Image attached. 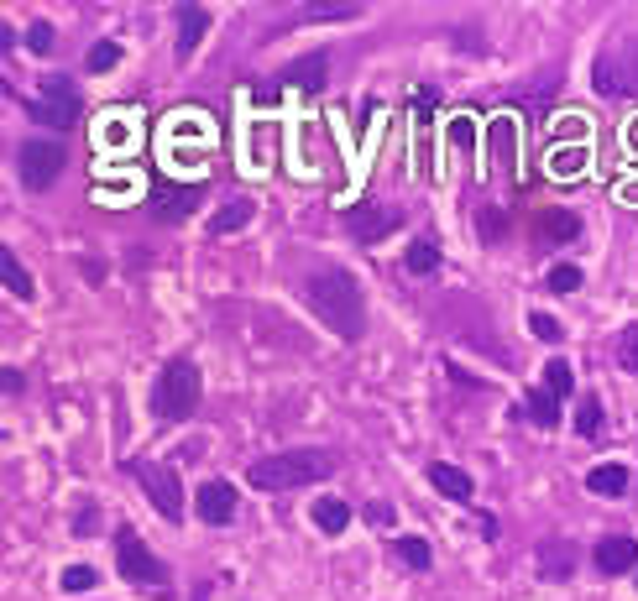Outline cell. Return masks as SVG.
Segmentation results:
<instances>
[{"mask_svg": "<svg viewBox=\"0 0 638 601\" xmlns=\"http://www.w3.org/2000/svg\"><path fill=\"white\" fill-rule=\"evenodd\" d=\"M550 288H555V293H576V288H581V267L560 262V267L550 272Z\"/></svg>", "mask_w": 638, "mask_h": 601, "instance_id": "29", "label": "cell"}, {"mask_svg": "<svg viewBox=\"0 0 638 601\" xmlns=\"http://www.w3.org/2000/svg\"><path fill=\"white\" fill-rule=\"evenodd\" d=\"M95 586H100V575L89 570V565H68V570H63V591L79 596V591H95Z\"/></svg>", "mask_w": 638, "mask_h": 601, "instance_id": "26", "label": "cell"}, {"mask_svg": "<svg viewBox=\"0 0 638 601\" xmlns=\"http://www.w3.org/2000/svg\"><path fill=\"white\" fill-rule=\"evenodd\" d=\"M633 565H638V539L612 534V539L597 544V570H602V575H623V570H633Z\"/></svg>", "mask_w": 638, "mask_h": 601, "instance_id": "13", "label": "cell"}, {"mask_svg": "<svg viewBox=\"0 0 638 601\" xmlns=\"http://www.w3.org/2000/svg\"><path fill=\"white\" fill-rule=\"evenodd\" d=\"M602 424H607V419H602V403H597V398H586V403L576 408V434L597 439V434H602Z\"/></svg>", "mask_w": 638, "mask_h": 601, "instance_id": "24", "label": "cell"}, {"mask_svg": "<svg viewBox=\"0 0 638 601\" xmlns=\"http://www.w3.org/2000/svg\"><path fill=\"white\" fill-rule=\"evenodd\" d=\"M194 408H199V366L189 356H178L163 366V377L152 387V413L163 424H173V419H189Z\"/></svg>", "mask_w": 638, "mask_h": 601, "instance_id": "3", "label": "cell"}, {"mask_svg": "<svg viewBox=\"0 0 638 601\" xmlns=\"http://www.w3.org/2000/svg\"><path fill=\"white\" fill-rule=\"evenodd\" d=\"M492 152H497V163H508V157L518 152V142H513V121H492Z\"/></svg>", "mask_w": 638, "mask_h": 601, "instance_id": "28", "label": "cell"}, {"mask_svg": "<svg viewBox=\"0 0 638 601\" xmlns=\"http://www.w3.org/2000/svg\"><path fill=\"white\" fill-rule=\"evenodd\" d=\"M450 142H455V147L471 142V121H466V115H461V121H450Z\"/></svg>", "mask_w": 638, "mask_h": 601, "instance_id": "34", "label": "cell"}, {"mask_svg": "<svg viewBox=\"0 0 638 601\" xmlns=\"http://www.w3.org/2000/svg\"><path fill=\"white\" fill-rule=\"evenodd\" d=\"M0 387H6V398H11V392H21V372H11V366H6V372H0Z\"/></svg>", "mask_w": 638, "mask_h": 601, "instance_id": "35", "label": "cell"}, {"mask_svg": "<svg viewBox=\"0 0 638 601\" xmlns=\"http://www.w3.org/2000/svg\"><path fill=\"white\" fill-rule=\"evenodd\" d=\"M335 471V460L325 450H283V455H267L246 466V481L257 492H293V487H309V481H325Z\"/></svg>", "mask_w": 638, "mask_h": 601, "instance_id": "2", "label": "cell"}, {"mask_svg": "<svg viewBox=\"0 0 638 601\" xmlns=\"http://www.w3.org/2000/svg\"><path fill=\"white\" fill-rule=\"evenodd\" d=\"M618 361H623V372H638V325L618 340Z\"/></svg>", "mask_w": 638, "mask_h": 601, "instance_id": "31", "label": "cell"}, {"mask_svg": "<svg viewBox=\"0 0 638 601\" xmlns=\"http://www.w3.org/2000/svg\"><path fill=\"white\" fill-rule=\"evenodd\" d=\"M32 115H37V126H53V131H68L79 121V95H74V84H68L63 74L53 79H42V95L32 100Z\"/></svg>", "mask_w": 638, "mask_h": 601, "instance_id": "8", "label": "cell"}, {"mask_svg": "<svg viewBox=\"0 0 638 601\" xmlns=\"http://www.w3.org/2000/svg\"><path fill=\"white\" fill-rule=\"evenodd\" d=\"M591 84L602 95H638V37H618L607 42L591 63Z\"/></svg>", "mask_w": 638, "mask_h": 601, "instance_id": "4", "label": "cell"}, {"mask_svg": "<svg viewBox=\"0 0 638 601\" xmlns=\"http://www.w3.org/2000/svg\"><path fill=\"white\" fill-rule=\"evenodd\" d=\"M576 230H581L576 215H565V210H555V215H544V220H539V236H555V241H571Z\"/></svg>", "mask_w": 638, "mask_h": 601, "instance_id": "25", "label": "cell"}, {"mask_svg": "<svg viewBox=\"0 0 638 601\" xmlns=\"http://www.w3.org/2000/svg\"><path fill=\"white\" fill-rule=\"evenodd\" d=\"M84 63H89V74H110V68L121 63V42H95Z\"/></svg>", "mask_w": 638, "mask_h": 601, "instance_id": "23", "label": "cell"}, {"mask_svg": "<svg viewBox=\"0 0 638 601\" xmlns=\"http://www.w3.org/2000/svg\"><path fill=\"white\" fill-rule=\"evenodd\" d=\"M539 565H544V570H555V575H571V549H544V554H539Z\"/></svg>", "mask_w": 638, "mask_h": 601, "instance_id": "33", "label": "cell"}, {"mask_svg": "<svg viewBox=\"0 0 638 601\" xmlns=\"http://www.w3.org/2000/svg\"><path fill=\"white\" fill-rule=\"evenodd\" d=\"M194 507H199V518L204 523H231L236 518V487H231V481H204V487H199V497H194Z\"/></svg>", "mask_w": 638, "mask_h": 601, "instance_id": "10", "label": "cell"}, {"mask_svg": "<svg viewBox=\"0 0 638 601\" xmlns=\"http://www.w3.org/2000/svg\"><path fill=\"white\" fill-rule=\"evenodd\" d=\"M304 304L319 314V325L340 340H361L367 330V298H361V283L346 267H319L304 277Z\"/></svg>", "mask_w": 638, "mask_h": 601, "instance_id": "1", "label": "cell"}, {"mask_svg": "<svg viewBox=\"0 0 638 601\" xmlns=\"http://www.w3.org/2000/svg\"><path fill=\"white\" fill-rule=\"evenodd\" d=\"M252 215H257V204H252V199H225L220 210L210 215V236H231V230L252 225Z\"/></svg>", "mask_w": 638, "mask_h": 601, "instance_id": "14", "label": "cell"}, {"mask_svg": "<svg viewBox=\"0 0 638 601\" xmlns=\"http://www.w3.org/2000/svg\"><path fill=\"white\" fill-rule=\"evenodd\" d=\"M116 565L131 586H147V591H168V565L147 549V539L136 528H121L116 534Z\"/></svg>", "mask_w": 638, "mask_h": 601, "instance_id": "5", "label": "cell"}, {"mask_svg": "<svg viewBox=\"0 0 638 601\" xmlns=\"http://www.w3.org/2000/svg\"><path fill=\"white\" fill-rule=\"evenodd\" d=\"M325 79H330V58L325 53H309V58H293L283 74H278V84H288V89H325Z\"/></svg>", "mask_w": 638, "mask_h": 601, "instance_id": "11", "label": "cell"}, {"mask_svg": "<svg viewBox=\"0 0 638 601\" xmlns=\"http://www.w3.org/2000/svg\"><path fill=\"white\" fill-rule=\"evenodd\" d=\"M27 48L32 53H48L53 48V27H48V21H32V27H27Z\"/></svg>", "mask_w": 638, "mask_h": 601, "instance_id": "32", "label": "cell"}, {"mask_svg": "<svg viewBox=\"0 0 638 601\" xmlns=\"http://www.w3.org/2000/svg\"><path fill=\"white\" fill-rule=\"evenodd\" d=\"M529 330H534V340H544V345H555V340H565V330L555 325L550 314H529Z\"/></svg>", "mask_w": 638, "mask_h": 601, "instance_id": "30", "label": "cell"}, {"mask_svg": "<svg viewBox=\"0 0 638 601\" xmlns=\"http://www.w3.org/2000/svg\"><path fill=\"white\" fill-rule=\"evenodd\" d=\"M623 199H638V183H623Z\"/></svg>", "mask_w": 638, "mask_h": 601, "instance_id": "37", "label": "cell"}, {"mask_svg": "<svg viewBox=\"0 0 638 601\" xmlns=\"http://www.w3.org/2000/svg\"><path fill=\"white\" fill-rule=\"evenodd\" d=\"M346 523H351V507L340 497L314 502V528H319V534H346Z\"/></svg>", "mask_w": 638, "mask_h": 601, "instance_id": "18", "label": "cell"}, {"mask_svg": "<svg viewBox=\"0 0 638 601\" xmlns=\"http://www.w3.org/2000/svg\"><path fill=\"white\" fill-rule=\"evenodd\" d=\"M136 481H142L147 502L163 513L168 523H178V513H184V492H178V466H163V460H131L126 466Z\"/></svg>", "mask_w": 638, "mask_h": 601, "instance_id": "6", "label": "cell"}, {"mask_svg": "<svg viewBox=\"0 0 638 601\" xmlns=\"http://www.w3.org/2000/svg\"><path fill=\"white\" fill-rule=\"evenodd\" d=\"M628 147L638 152V121H628Z\"/></svg>", "mask_w": 638, "mask_h": 601, "instance_id": "36", "label": "cell"}, {"mask_svg": "<svg viewBox=\"0 0 638 601\" xmlns=\"http://www.w3.org/2000/svg\"><path fill=\"white\" fill-rule=\"evenodd\" d=\"M633 487V476H628V466H597L586 476V492H597V497H623Z\"/></svg>", "mask_w": 638, "mask_h": 601, "instance_id": "17", "label": "cell"}, {"mask_svg": "<svg viewBox=\"0 0 638 601\" xmlns=\"http://www.w3.org/2000/svg\"><path fill=\"white\" fill-rule=\"evenodd\" d=\"M68 163V152L53 142V136H32V142H21L16 147V173L27 189H53V178L63 173Z\"/></svg>", "mask_w": 638, "mask_h": 601, "instance_id": "7", "label": "cell"}, {"mask_svg": "<svg viewBox=\"0 0 638 601\" xmlns=\"http://www.w3.org/2000/svg\"><path fill=\"white\" fill-rule=\"evenodd\" d=\"M586 168V147H565V152H550V173L555 178H576Z\"/></svg>", "mask_w": 638, "mask_h": 601, "instance_id": "21", "label": "cell"}, {"mask_svg": "<svg viewBox=\"0 0 638 601\" xmlns=\"http://www.w3.org/2000/svg\"><path fill=\"white\" fill-rule=\"evenodd\" d=\"M393 549H398V560H403L408 570H429V544H424L419 534H403Z\"/></svg>", "mask_w": 638, "mask_h": 601, "instance_id": "20", "label": "cell"}, {"mask_svg": "<svg viewBox=\"0 0 638 601\" xmlns=\"http://www.w3.org/2000/svg\"><path fill=\"white\" fill-rule=\"evenodd\" d=\"M539 387L550 392V398H571V392H576V372H571L565 361H550V366L539 372Z\"/></svg>", "mask_w": 638, "mask_h": 601, "instance_id": "19", "label": "cell"}, {"mask_svg": "<svg viewBox=\"0 0 638 601\" xmlns=\"http://www.w3.org/2000/svg\"><path fill=\"white\" fill-rule=\"evenodd\" d=\"M440 267V246L435 241H414V246H408V272H435Z\"/></svg>", "mask_w": 638, "mask_h": 601, "instance_id": "22", "label": "cell"}, {"mask_svg": "<svg viewBox=\"0 0 638 601\" xmlns=\"http://www.w3.org/2000/svg\"><path fill=\"white\" fill-rule=\"evenodd\" d=\"M204 32H210V11L204 6H194V0H184V6H178V58H194V48L204 42Z\"/></svg>", "mask_w": 638, "mask_h": 601, "instance_id": "12", "label": "cell"}, {"mask_svg": "<svg viewBox=\"0 0 638 601\" xmlns=\"http://www.w3.org/2000/svg\"><path fill=\"white\" fill-rule=\"evenodd\" d=\"M429 487H440L450 502H471V476L461 466H445V460H435L429 466Z\"/></svg>", "mask_w": 638, "mask_h": 601, "instance_id": "15", "label": "cell"}, {"mask_svg": "<svg viewBox=\"0 0 638 601\" xmlns=\"http://www.w3.org/2000/svg\"><path fill=\"white\" fill-rule=\"evenodd\" d=\"M0 283H6V293H16V298H37V283H32V272L21 267V257L6 246L0 251Z\"/></svg>", "mask_w": 638, "mask_h": 601, "instance_id": "16", "label": "cell"}, {"mask_svg": "<svg viewBox=\"0 0 638 601\" xmlns=\"http://www.w3.org/2000/svg\"><path fill=\"white\" fill-rule=\"evenodd\" d=\"M398 225H403V215L387 210V204H351V210H346V236H356L361 246L382 241L387 230H398Z\"/></svg>", "mask_w": 638, "mask_h": 601, "instance_id": "9", "label": "cell"}, {"mask_svg": "<svg viewBox=\"0 0 638 601\" xmlns=\"http://www.w3.org/2000/svg\"><path fill=\"white\" fill-rule=\"evenodd\" d=\"M555 403H560V398H550L544 387H534V392H529V419H534V424H555Z\"/></svg>", "mask_w": 638, "mask_h": 601, "instance_id": "27", "label": "cell"}]
</instances>
